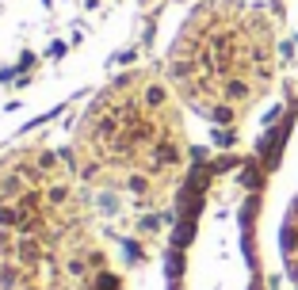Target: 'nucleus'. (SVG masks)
<instances>
[{"instance_id":"1","label":"nucleus","mask_w":298,"mask_h":290,"mask_svg":"<svg viewBox=\"0 0 298 290\" xmlns=\"http://www.w3.org/2000/svg\"><path fill=\"white\" fill-rule=\"evenodd\" d=\"M119 0H0V100L46 77L115 16Z\"/></svg>"}]
</instances>
